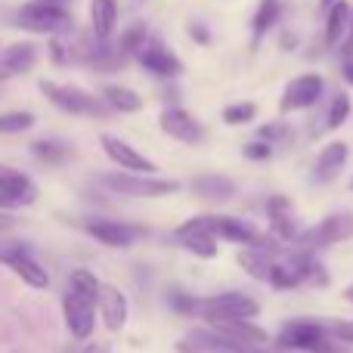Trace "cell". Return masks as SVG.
<instances>
[{"instance_id": "1", "label": "cell", "mask_w": 353, "mask_h": 353, "mask_svg": "<svg viewBox=\"0 0 353 353\" xmlns=\"http://www.w3.org/2000/svg\"><path fill=\"white\" fill-rule=\"evenodd\" d=\"M16 25L34 34H50L59 37L74 28V16L68 10V0H28L19 10Z\"/></svg>"}, {"instance_id": "2", "label": "cell", "mask_w": 353, "mask_h": 353, "mask_svg": "<svg viewBox=\"0 0 353 353\" xmlns=\"http://www.w3.org/2000/svg\"><path fill=\"white\" fill-rule=\"evenodd\" d=\"M267 282L276 292H292V288L304 285V282H319L323 285L325 273L319 267V261H313V251L301 248V251H292V254H276Z\"/></svg>"}, {"instance_id": "3", "label": "cell", "mask_w": 353, "mask_h": 353, "mask_svg": "<svg viewBox=\"0 0 353 353\" xmlns=\"http://www.w3.org/2000/svg\"><path fill=\"white\" fill-rule=\"evenodd\" d=\"M105 189L128 199H165L176 195L183 189L180 180H168V176H152V174H137V171H112L99 176Z\"/></svg>"}, {"instance_id": "4", "label": "cell", "mask_w": 353, "mask_h": 353, "mask_svg": "<svg viewBox=\"0 0 353 353\" xmlns=\"http://www.w3.org/2000/svg\"><path fill=\"white\" fill-rule=\"evenodd\" d=\"M41 93L56 105V109L68 112V115H84V118H105L109 105L97 99L93 93L81 90L72 84H56V81H41Z\"/></svg>"}, {"instance_id": "5", "label": "cell", "mask_w": 353, "mask_h": 353, "mask_svg": "<svg viewBox=\"0 0 353 353\" xmlns=\"http://www.w3.org/2000/svg\"><path fill=\"white\" fill-rule=\"evenodd\" d=\"M257 313H261V304L242 292L211 294V298H201V307H199V316L208 325L226 323V319H254Z\"/></svg>"}, {"instance_id": "6", "label": "cell", "mask_w": 353, "mask_h": 353, "mask_svg": "<svg viewBox=\"0 0 353 353\" xmlns=\"http://www.w3.org/2000/svg\"><path fill=\"white\" fill-rule=\"evenodd\" d=\"M0 263L10 267L25 285H31V288H47L50 285L47 267H43V263L37 261L22 242H16V239H0Z\"/></svg>"}, {"instance_id": "7", "label": "cell", "mask_w": 353, "mask_h": 353, "mask_svg": "<svg viewBox=\"0 0 353 353\" xmlns=\"http://www.w3.org/2000/svg\"><path fill=\"white\" fill-rule=\"evenodd\" d=\"M353 239V214L350 211H335L329 217H323L316 226L304 230L298 236L301 248H310V251H319V248H329V245H338V242H347Z\"/></svg>"}, {"instance_id": "8", "label": "cell", "mask_w": 353, "mask_h": 353, "mask_svg": "<svg viewBox=\"0 0 353 353\" xmlns=\"http://www.w3.org/2000/svg\"><path fill=\"white\" fill-rule=\"evenodd\" d=\"M87 236H93L97 242L109 245V248H130L146 236V226L137 223H121V220H105V217H87L84 220Z\"/></svg>"}, {"instance_id": "9", "label": "cell", "mask_w": 353, "mask_h": 353, "mask_svg": "<svg viewBox=\"0 0 353 353\" xmlns=\"http://www.w3.org/2000/svg\"><path fill=\"white\" fill-rule=\"evenodd\" d=\"M176 353H261V347H245V344L226 338L214 325L208 329H195L186 338L176 341Z\"/></svg>"}, {"instance_id": "10", "label": "cell", "mask_w": 353, "mask_h": 353, "mask_svg": "<svg viewBox=\"0 0 353 353\" xmlns=\"http://www.w3.org/2000/svg\"><path fill=\"white\" fill-rule=\"evenodd\" d=\"M217 239L223 242H232V245H254V248H270L276 251L279 248V239L273 232H261L254 223L242 217H226V214H217Z\"/></svg>"}, {"instance_id": "11", "label": "cell", "mask_w": 353, "mask_h": 353, "mask_svg": "<svg viewBox=\"0 0 353 353\" xmlns=\"http://www.w3.org/2000/svg\"><path fill=\"white\" fill-rule=\"evenodd\" d=\"M325 338H329V329H325V325L313 323V319H292V323H285L279 332V347L316 353Z\"/></svg>"}, {"instance_id": "12", "label": "cell", "mask_w": 353, "mask_h": 353, "mask_svg": "<svg viewBox=\"0 0 353 353\" xmlns=\"http://www.w3.org/2000/svg\"><path fill=\"white\" fill-rule=\"evenodd\" d=\"M325 90V81L319 78L316 72H307L298 74V78L288 81L285 93L279 99V112H301V109H310Z\"/></svg>"}, {"instance_id": "13", "label": "cell", "mask_w": 353, "mask_h": 353, "mask_svg": "<svg viewBox=\"0 0 353 353\" xmlns=\"http://www.w3.org/2000/svg\"><path fill=\"white\" fill-rule=\"evenodd\" d=\"M93 307H97V301L84 298V294H78V292H68L65 298H62L65 325L78 341H84V338L93 335V323H97V310H93Z\"/></svg>"}, {"instance_id": "14", "label": "cell", "mask_w": 353, "mask_h": 353, "mask_svg": "<svg viewBox=\"0 0 353 353\" xmlns=\"http://www.w3.org/2000/svg\"><path fill=\"white\" fill-rule=\"evenodd\" d=\"M159 124H161V130H165L168 137L186 143V146H195V143L205 140V124H201L195 115H189L186 109H176V105L161 112Z\"/></svg>"}, {"instance_id": "15", "label": "cell", "mask_w": 353, "mask_h": 353, "mask_svg": "<svg viewBox=\"0 0 353 353\" xmlns=\"http://www.w3.org/2000/svg\"><path fill=\"white\" fill-rule=\"evenodd\" d=\"M34 199H37V189L31 183V176H25L16 168L0 176V211H16V208L31 205Z\"/></svg>"}, {"instance_id": "16", "label": "cell", "mask_w": 353, "mask_h": 353, "mask_svg": "<svg viewBox=\"0 0 353 353\" xmlns=\"http://www.w3.org/2000/svg\"><path fill=\"white\" fill-rule=\"evenodd\" d=\"M137 59H140V65L146 68V72L159 74V78H176V74L183 72V62L176 59V53L168 50L161 41H155V37H149L146 47L137 53Z\"/></svg>"}, {"instance_id": "17", "label": "cell", "mask_w": 353, "mask_h": 353, "mask_svg": "<svg viewBox=\"0 0 353 353\" xmlns=\"http://www.w3.org/2000/svg\"><path fill=\"white\" fill-rule=\"evenodd\" d=\"M99 143H103V152L109 155V161L121 165V171L155 174V161H149L146 155L137 152V149H134V146H128L124 140H118V137H112V134H103V137H99Z\"/></svg>"}, {"instance_id": "18", "label": "cell", "mask_w": 353, "mask_h": 353, "mask_svg": "<svg viewBox=\"0 0 353 353\" xmlns=\"http://www.w3.org/2000/svg\"><path fill=\"white\" fill-rule=\"evenodd\" d=\"M97 304H99V313H103L105 329H109V332H121L124 323H128V298L121 294V288L99 282Z\"/></svg>"}, {"instance_id": "19", "label": "cell", "mask_w": 353, "mask_h": 353, "mask_svg": "<svg viewBox=\"0 0 353 353\" xmlns=\"http://www.w3.org/2000/svg\"><path fill=\"white\" fill-rule=\"evenodd\" d=\"M192 192L208 205H223L236 195V183L223 174H199L192 180Z\"/></svg>"}, {"instance_id": "20", "label": "cell", "mask_w": 353, "mask_h": 353, "mask_svg": "<svg viewBox=\"0 0 353 353\" xmlns=\"http://www.w3.org/2000/svg\"><path fill=\"white\" fill-rule=\"evenodd\" d=\"M267 214H270V226H273V236L279 242H294L301 236L298 226H294V214H292V201L285 195H273L267 201Z\"/></svg>"}, {"instance_id": "21", "label": "cell", "mask_w": 353, "mask_h": 353, "mask_svg": "<svg viewBox=\"0 0 353 353\" xmlns=\"http://www.w3.org/2000/svg\"><path fill=\"white\" fill-rule=\"evenodd\" d=\"M344 165H347V143H341V140L329 143V146L319 152L316 165H313V180L316 183H332L338 174L344 171Z\"/></svg>"}, {"instance_id": "22", "label": "cell", "mask_w": 353, "mask_h": 353, "mask_svg": "<svg viewBox=\"0 0 353 353\" xmlns=\"http://www.w3.org/2000/svg\"><path fill=\"white\" fill-rule=\"evenodd\" d=\"M37 62V47L31 41L25 43H12V47L0 50V78H10V74H22L28 72Z\"/></svg>"}, {"instance_id": "23", "label": "cell", "mask_w": 353, "mask_h": 353, "mask_svg": "<svg viewBox=\"0 0 353 353\" xmlns=\"http://www.w3.org/2000/svg\"><path fill=\"white\" fill-rule=\"evenodd\" d=\"M214 329L223 332V335L232 338V341L245 344V347H263V344L270 341L267 329L254 325L251 319H226V323H214Z\"/></svg>"}, {"instance_id": "24", "label": "cell", "mask_w": 353, "mask_h": 353, "mask_svg": "<svg viewBox=\"0 0 353 353\" xmlns=\"http://www.w3.org/2000/svg\"><path fill=\"white\" fill-rule=\"evenodd\" d=\"M90 22H93V37L97 41H112L118 25V0H93Z\"/></svg>"}, {"instance_id": "25", "label": "cell", "mask_w": 353, "mask_h": 353, "mask_svg": "<svg viewBox=\"0 0 353 353\" xmlns=\"http://www.w3.org/2000/svg\"><path fill=\"white\" fill-rule=\"evenodd\" d=\"M273 257H276V251H270V248H254V245H245V248L239 251L236 261H239V267L251 276V279H267L270 267H273Z\"/></svg>"}, {"instance_id": "26", "label": "cell", "mask_w": 353, "mask_h": 353, "mask_svg": "<svg viewBox=\"0 0 353 353\" xmlns=\"http://www.w3.org/2000/svg\"><path fill=\"white\" fill-rule=\"evenodd\" d=\"M347 25H350V3L335 0L325 10V43L329 47H341L344 34H347Z\"/></svg>"}, {"instance_id": "27", "label": "cell", "mask_w": 353, "mask_h": 353, "mask_svg": "<svg viewBox=\"0 0 353 353\" xmlns=\"http://www.w3.org/2000/svg\"><path fill=\"white\" fill-rule=\"evenodd\" d=\"M103 103L109 105L112 112H124V115H134V112L143 109L140 93H134L130 87H121V84H105L103 87Z\"/></svg>"}, {"instance_id": "28", "label": "cell", "mask_w": 353, "mask_h": 353, "mask_svg": "<svg viewBox=\"0 0 353 353\" xmlns=\"http://www.w3.org/2000/svg\"><path fill=\"white\" fill-rule=\"evenodd\" d=\"M174 239L186 251H192L195 257H205V261L208 257H217V236H214V232H183V230H176Z\"/></svg>"}, {"instance_id": "29", "label": "cell", "mask_w": 353, "mask_h": 353, "mask_svg": "<svg viewBox=\"0 0 353 353\" xmlns=\"http://www.w3.org/2000/svg\"><path fill=\"white\" fill-rule=\"evenodd\" d=\"M279 12H282L279 0H261V3H257L254 16H251V34H254V41H261V37L279 22Z\"/></svg>"}, {"instance_id": "30", "label": "cell", "mask_w": 353, "mask_h": 353, "mask_svg": "<svg viewBox=\"0 0 353 353\" xmlns=\"http://www.w3.org/2000/svg\"><path fill=\"white\" fill-rule=\"evenodd\" d=\"M31 155H37V159L47 161V165H65L74 155V149L62 140H37L34 146H31Z\"/></svg>"}, {"instance_id": "31", "label": "cell", "mask_w": 353, "mask_h": 353, "mask_svg": "<svg viewBox=\"0 0 353 353\" xmlns=\"http://www.w3.org/2000/svg\"><path fill=\"white\" fill-rule=\"evenodd\" d=\"M146 41H149V28L143 22H134L121 34V41H118V50H121L124 56H137L143 47H146Z\"/></svg>"}, {"instance_id": "32", "label": "cell", "mask_w": 353, "mask_h": 353, "mask_svg": "<svg viewBox=\"0 0 353 353\" xmlns=\"http://www.w3.org/2000/svg\"><path fill=\"white\" fill-rule=\"evenodd\" d=\"M350 118V97L347 93H335L329 103V109H325V128L329 130H338L344 121Z\"/></svg>"}, {"instance_id": "33", "label": "cell", "mask_w": 353, "mask_h": 353, "mask_svg": "<svg viewBox=\"0 0 353 353\" xmlns=\"http://www.w3.org/2000/svg\"><path fill=\"white\" fill-rule=\"evenodd\" d=\"M68 285H72V292L84 294V298H90V301H97V294H99V279L90 273V270H74Z\"/></svg>"}, {"instance_id": "34", "label": "cell", "mask_w": 353, "mask_h": 353, "mask_svg": "<svg viewBox=\"0 0 353 353\" xmlns=\"http://www.w3.org/2000/svg\"><path fill=\"white\" fill-rule=\"evenodd\" d=\"M31 124H34L31 112H3L0 115V134H22Z\"/></svg>"}, {"instance_id": "35", "label": "cell", "mask_w": 353, "mask_h": 353, "mask_svg": "<svg viewBox=\"0 0 353 353\" xmlns=\"http://www.w3.org/2000/svg\"><path fill=\"white\" fill-rule=\"evenodd\" d=\"M254 115H257V105L254 103H232V105H226L223 109V124H248V121H254Z\"/></svg>"}, {"instance_id": "36", "label": "cell", "mask_w": 353, "mask_h": 353, "mask_svg": "<svg viewBox=\"0 0 353 353\" xmlns=\"http://www.w3.org/2000/svg\"><path fill=\"white\" fill-rule=\"evenodd\" d=\"M242 155L248 161H267L270 155H273V143H267V140H261V137H254L251 143H245L242 146Z\"/></svg>"}, {"instance_id": "37", "label": "cell", "mask_w": 353, "mask_h": 353, "mask_svg": "<svg viewBox=\"0 0 353 353\" xmlns=\"http://www.w3.org/2000/svg\"><path fill=\"white\" fill-rule=\"evenodd\" d=\"M325 329H329V335L335 338V341L353 344V323H350V319H332Z\"/></svg>"}, {"instance_id": "38", "label": "cell", "mask_w": 353, "mask_h": 353, "mask_svg": "<svg viewBox=\"0 0 353 353\" xmlns=\"http://www.w3.org/2000/svg\"><path fill=\"white\" fill-rule=\"evenodd\" d=\"M257 137L267 140V143H279V140L288 137V128L282 121H270V124H263V128H257Z\"/></svg>"}, {"instance_id": "39", "label": "cell", "mask_w": 353, "mask_h": 353, "mask_svg": "<svg viewBox=\"0 0 353 353\" xmlns=\"http://www.w3.org/2000/svg\"><path fill=\"white\" fill-rule=\"evenodd\" d=\"M341 56L347 59V56H353V6H350V25H347V34H344L341 41Z\"/></svg>"}, {"instance_id": "40", "label": "cell", "mask_w": 353, "mask_h": 353, "mask_svg": "<svg viewBox=\"0 0 353 353\" xmlns=\"http://www.w3.org/2000/svg\"><path fill=\"white\" fill-rule=\"evenodd\" d=\"M12 226H16V217H12V214H6V211H0V236H3V232H10Z\"/></svg>"}, {"instance_id": "41", "label": "cell", "mask_w": 353, "mask_h": 353, "mask_svg": "<svg viewBox=\"0 0 353 353\" xmlns=\"http://www.w3.org/2000/svg\"><path fill=\"white\" fill-rule=\"evenodd\" d=\"M189 31H192V37H195L199 43H208V41H211V34H208L201 25H189Z\"/></svg>"}, {"instance_id": "42", "label": "cell", "mask_w": 353, "mask_h": 353, "mask_svg": "<svg viewBox=\"0 0 353 353\" xmlns=\"http://www.w3.org/2000/svg\"><path fill=\"white\" fill-rule=\"evenodd\" d=\"M341 74H344V81H347V84L353 87V56H347V59H344V65H341Z\"/></svg>"}, {"instance_id": "43", "label": "cell", "mask_w": 353, "mask_h": 353, "mask_svg": "<svg viewBox=\"0 0 353 353\" xmlns=\"http://www.w3.org/2000/svg\"><path fill=\"white\" fill-rule=\"evenodd\" d=\"M84 353H109V350H105V347H99V344H90V347H87Z\"/></svg>"}, {"instance_id": "44", "label": "cell", "mask_w": 353, "mask_h": 353, "mask_svg": "<svg viewBox=\"0 0 353 353\" xmlns=\"http://www.w3.org/2000/svg\"><path fill=\"white\" fill-rule=\"evenodd\" d=\"M344 298H347V301H353V285H347V288H344Z\"/></svg>"}, {"instance_id": "45", "label": "cell", "mask_w": 353, "mask_h": 353, "mask_svg": "<svg viewBox=\"0 0 353 353\" xmlns=\"http://www.w3.org/2000/svg\"><path fill=\"white\" fill-rule=\"evenodd\" d=\"M332 3H335V0H323V12H325V10H329V6H332Z\"/></svg>"}, {"instance_id": "46", "label": "cell", "mask_w": 353, "mask_h": 353, "mask_svg": "<svg viewBox=\"0 0 353 353\" xmlns=\"http://www.w3.org/2000/svg\"><path fill=\"white\" fill-rule=\"evenodd\" d=\"M350 189H353V180H350Z\"/></svg>"}]
</instances>
